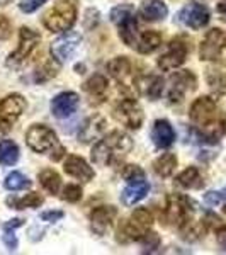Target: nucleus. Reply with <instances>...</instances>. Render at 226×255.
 Wrapping results in <instances>:
<instances>
[{
    "mask_svg": "<svg viewBox=\"0 0 226 255\" xmlns=\"http://www.w3.org/2000/svg\"><path fill=\"white\" fill-rule=\"evenodd\" d=\"M114 118H116L117 123H121L128 129H139L143 125V119H145V114H143V109L138 101H134V99H122L114 108Z\"/></svg>",
    "mask_w": 226,
    "mask_h": 255,
    "instance_id": "9b49d317",
    "label": "nucleus"
},
{
    "mask_svg": "<svg viewBox=\"0 0 226 255\" xmlns=\"http://www.w3.org/2000/svg\"><path fill=\"white\" fill-rule=\"evenodd\" d=\"M38 180H39L41 187L46 192H49V194H53V196L58 194V191L61 187V179L53 168H44V170H41L38 174Z\"/></svg>",
    "mask_w": 226,
    "mask_h": 255,
    "instance_id": "c756f323",
    "label": "nucleus"
},
{
    "mask_svg": "<svg viewBox=\"0 0 226 255\" xmlns=\"http://www.w3.org/2000/svg\"><path fill=\"white\" fill-rule=\"evenodd\" d=\"M133 148V139L122 131H111L92 148V162L101 167H111L121 162Z\"/></svg>",
    "mask_w": 226,
    "mask_h": 255,
    "instance_id": "f03ea898",
    "label": "nucleus"
},
{
    "mask_svg": "<svg viewBox=\"0 0 226 255\" xmlns=\"http://www.w3.org/2000/svg\"><path fill=\"white\" fill-rule=\"evenodd\" d=\"M189 118L197 136L206 143H218L226 133V113L215 99L203 96L196 99L189 111Z\"/></svg>",
    "mask_w": 226,
    "mask_h": 255,
    "instance_id": "f257e3e1",
    "label": "nucleus"
},
{
    "mask_svg": "<svg viewBox=\"0 0 226 255\" xmlns=\"http://www.w3.org/2000/svg\"><path fill=\"white\" fill-rule=\"evenodd\" d=\"M79 104H80L79 94L70 92V90L68 92H61L51 101V113H53V116L58 119L70 118L79 109Z\"/></svg>",
    "mask_w": 226,
    "mask_h": 255,
    "instance_id": "dca6fc26",
    "label": "nucleus"
},
{
    "mask_svg": "<svg viewBox=\"0 0 226 255\" xmlns=\"http://www.w3.org/2000/svg\"><path fill=\"white\" fill-rule=\"evenodd\" d=\"M117 27H119V38L124 41V44H128L129 48H133L138 32L141 31L139 29L136 14L131 15V17H128V19H124L121 24H117Z\"/></svg>",
    "mask_w": 226,
    "mask_h": 255,
    "instance_id": "bb28decb",
    "label": "nucleus"
},
{
    "mask_svg": "<svg viewBox=\"0 0 226 255\" xmlns=\"http://www.w3.org/2000/svg\"><path fill=\"white\" fill-rule=\"evenodd\" d=\"M26 109V99L20 94H10L0 101V136L7 134L22 116Z\"/></svg>",
    "mask_w": 226,
    "mask_h": 255,
    "instance_id": "6e6552de",
    "label": "nucleus"
},
{
    "mask_svg": "<svg viewBox=\"0 0 226 255\" xmlns=\"http://www.w3.org/2000/svg\"><path fill=\"white\" fill-rule=\"evenodd\" d=\"M117 216V209L114 206H99L90 213V228L97 235H104L106 230L113 225Z\"/></svg>",
    "mask_w": 226,
    "mask_h": 255,
    "instance_id": "f3484780",
    "label": "nucleus"
},
{
    "mask_svg": "<svg viewBox=\"0 0 226 255\" xmlns=\"http://www.w3.org/2000/svg\"><path fill=\"white\" fill-rule=\"evenodd\" d=\"M151 141L157 148H168L175 141V131L167 119H158L155 121L153 129H151Z\"/></svg>",
    "mask_w": 226,
    "mask_h": 255,
    "instance_id": "4be33fe9",
    "label": "nucleus"
},
{
    "mask_svg": "<svg viewBox=\"0 0 226 255\" xmlns=\"http://www.w3.org/2000/svg\"><path fill=\"white\" fill-rule=\"evenodd\" d=\"M106 129H108V123H106V119L102 116L89 118L79 131V141L85 143V145L96 141V139H99L106 133Z\"/></svg>",
    "mask_w": 226,
    "mask_h": 255,
    "instance_id": "a211bd4d",
    "label": "nucleus"
},
{
    "mask_svg": "<svg viewBox=\"0 0 226 255\" xmlns=\"http://www.w3.org/2000/svg\"><path fill=\"white\" fill-rule=\"evenodd\" d=\"M63 170L67 172L68 175L75 177V179H79V180H84V182H90V180L94 179L92 167H90L82 157H77V155H68L67 160H65Z\"/></svg>",
    "mask_w": 226,
    "mask_h": 255,
    "instance_id": "412c9836",
    "label": "nucleus"
},
{
    "mask_svg": "<svg viewBox=\"0 0 226 255\" xmlns=\"http://www.w3.org/2000/svg\"><path fill=\"white\" fill-rule=\"evenodd\" d=\"M48 0H20L19 3V9L22 12H26V14H31V12L38 10L43 3H46Z\"/></svg>",
    "mask_w": 226,
    "mask_h": 255,
    "instance_id": "ea45409f",
    "label": "nucleus"
},
{
    "mask_svg": "<svg viewBox=\"0 0 226 255\" xmlns=\"http://www.w3.org/2000/svg\"><path fill=\"white\" fill-rule=\"evenodd\" d=\"M163 87H165V82H163V79L160 75L141 77V79H136V84H134V89H136L141 96L150 99V101L160 99V96H162V92H163Z\"/></svg>",
    "mask_w": 226,
    "mask_h": 255,
    "instance_id": "aec40b11",
    "label": "nucleus"
},
{
    "mask_svg": "<svg viewBox=\"0 0 226 255\" xmlns=\"http://www.w3.org/2000/svg\"><path fill=\"white\" fill-rule=\"evenodd\" d=\"M218 12H220L221 15H226V0H221V2L218 3Z\"/></svg>",
    "mask_w": 226,
    "mask_h": 255,
    "instance_id": "49530a36",
    "label": "nucleus"
},
{
    "mask_svg": "<svg viewBox=\"0 0 226 255\" xmlns=\"http://www.w3.org/2000/svg\"><path fill=\"white\" fill-rule=\"evenodd\" d=\"M225 48H226L225 31L218 29V27H213L211 31H208V34L204 36L203 43H201L199 56L203 61H216L221 56Z\"/></svg>",
    "mask_w": 226,
    "mask_h": 255,
    "instance_id": "4468645a",
    "label": "nucleus"
},
{
    "mask_svg": "<svg viewBox=\"0 0 226 255\" xmlns=\"http://www.w3.org/2000/svg\"><path fill=\"white\" fill-rule=\"evenodd\" d=\"M58 70H60V63L55 58H51V60L44 61V63L36 70L32 80H34L36 84H44V82L55 79V77L58 75Z\"/></svg>",
    "mask_w": 226,
    "mask_h": 255,
    "instance_id": "473e14b6",
    "label": "nucleus"
},
{
    "mask_svg": "<svg viewBox=\"0 0 226 255\" xmlns=\"http://www.w3.org/2000/svg\"><path fill=\"white\" fill-rule=\"evenodd\" d=\"M206 82L211 89L213 96L221 97L226 94V68L225 67H211L206 72Z\"/></svg>",
    "mask_w": 226,
    "mask_h": 255,
    "instance_id": "a878e982",
    "label": "nucleus"
},
{
    "mask_svg": "<svg viewBox=\"0 0 226 255\" xmlns=\"http://www.w3.org/2000/svg\"><path fill=\"white\" fill-rule=\"evenodd\" d=\"M175 167H177V157L174 153H163L153 162V170L155 174L167 179L175 172Z\"/></svg>",
    "mask_w": 226,
    "mask_h": 255,
    "instance_id": "c85d7f7f",
    "label": "nucleus"
},
{
    "mask_svg": "<svg viewBox=\"0 0 226 255\" xmlns=\"http://www.w3.org/2000/svg\"><path fill=\"white\" fill-rule=\"evenodd\" d=\"M148 191H150V184L146 182V179H138L133 180V182H128V186L121 194L122 204L124 206H133L148 194Z\"/></svg>",
    "mask_w": 226,
    "mask_h": 255,
    "instance_id": "b1692460",
    "label": "nucleus"
},
{
    "mask_svg": "<svg viewBox=\"0 0 226 255\" xmlns=\"http://www.w3.org/2000/svg\"><path fill=\"white\" fill-rule=\"evenodd\" d=\"M44 203L43 196L38 192H29V194L22 197H9L7 199V206L14 209H26V208H39Z\"/></svg>",
    "mask_w": 226,
    "mask_h": 255,
    "instance_id": "7c9ffc66",
    "label": "nucleus"
},
{
    "mask_svg": "<svg viewBox=\"0 0 226 255\" xmlns=\"http://www.w3.org/2000/svg\"><path fill=\"white\" fill-rule=\"evenodd\" d=\"M12 34V24L5 15L0 14V39H9Z\"/></svg>",
    "mask_w": 226,
    "mask_h": 255,
    "instance_id": "79ce46f5",
    "label": "nucleus"
},
{
    "mask_svg": "<svg viewBox=\"0 0 226 255\" xmlns=\"http://www.w3.org/2000/svg\"><path fill=\"white\" fill-rule=\"evenodd\" d=\"M162 44V34L157 31H139L136 41L133 44V49H136L141 55H150Z\"/></svg>",
    "mask_w": 226,
    "mask_h": 255,
    "instance_id": "393cba45",
    "label": "nucleus"
},
{
    "mask_svg": "<svg viewBox=\"0 0 226 255\" xmlns=\"http://www.w3.org/2000/svg\"><path fill=\"white\" fill-rule=\"evenodd\" d=\"M26 143L36 153H49L53 162H58L67 153L65 146L60 145L56 133L46 125H32L26 131Z\"/></svg>",
    "mask_w": 226,
    "mask_h": 255,
    "instance_id": "7ed1b4c3",
    "label": "nucleus"
},
{
    "mask_svg": "<svg viewBox=\"0 0 226 255\" xmlns=\"http://www.w3.org/2000/svg\"><path fill=\"white\" fill-rule=\"evenodd\" d=\"M136 14V10H134V7L133 5H117V7H114L113 10H111V20H113L114 24H121L122 20L124 19H128V17H131V15H134Z\"/></svg>",
    "mask_w": 226,
    "mask_h": 255,
    "instance_id": "f704fd0d",
    "label": "nucleus"
},
{
    "mask_svg": "<svg viewBox=\"0 0 226 255\" xmlns=\"http://www.w3.org/2000/svg\"><path fill=\"white\" fill-rule=\"evenodd\" d=\"M168 104L177 106L186 99L189 92H194L197 89V79L191 70H179L168 80Z\"/></svg>",
    "mask_w": 226,
    "mask_h": 255,
    "instance_id": "1a4fd4ad",
    "label": "nucleus"
},
{
    "mask_svg": "<svg viewBox=\"0 0 226 255\" xmlns=\"http://www.w3.org/2000/svg\"><path fill=\"white\" fill-rule=\"evenodd\" d=\"M80 43H82V36L79 34V32L65 31L58 39L51 43L53 58L58 61L60 65L67 63V61L73 56V53L77 51V48L80 46Z\"/></svg>",
    "mask_w": 226,
    "mask_h": 255,
    "instance_id": "ddd939ff",
    "label": "nucleus"
},
{
    "mask_svg": "<svg viewBox=\"0 0 226 255\" xmlns=\"http://www.w3.org/2000/svg\"><path fill=\"white\" fill-rule=\"evenodd\" d=\"M108 72L114 80L119 82V85H122L124 89H128V85L136 84V79L133 77V63L126 56H117V58L111 60L108 63Z\"/></svg>",
    "mask_w": 226,
    "mask_h": 255,
    "instance_id": "2eb2a0df",
    "label": "nucleus"
},
{
    "mask_svg": "<svg viewBox=\"0 0 226 255\" xmlns=\"http://www.w3.org/2000/svg\"><path fill=\"white\" fill-rule=\"evenodd\" d=\"M204 201H206V204H209V206H216L221 201H226V187L223 191H209L204 196Z\"/></svg>",
    "mask_w": 226,
    "mask_h": 255,
    "instance_id": "58836bf2",
    "label": "nucleus"
},
{
    "mask_svg": "<svg viewBox=\"0 0 226 255\" xmlns=\"http://www.w3.org/2000/svg\"><path fill=\"white\" fill-rule=\"evenodd\" d=\"M216 233H218V244H220L221 249L226 252V225H223L221 228H218Z\"/></svg>",
    "mask_w": 226,
    "mask_h": 255,
    "instance_id": "c03bdc74",
    "label": "nucleus"
},
{
    "mask_svg": "<svg viewBox=\"0 0 226 255\" xmlns=\"http://www.w3.org/2000/svg\"><path fill=\"white\" fill-rule=\"evenodd\" d=\"M19 160V146L12 139L0 141V165L10 167Z\"/></svg>",
    "mask_w": 226,
    "mask_h": 255,
    "instance_id": "2f4dec72",
    "label": "nucleus"
},
{
    "mask_svg": "<svg viewBox=\"0 0 226 255\" xmlns=\"http://www.w3.org/2000/svg\"><path fill=\"white\" fill-rule=\"evenodd\" d=\"M211 14L206 5L199 2H189L186 7L177 14V20L182 26L191 27V29H203L204 26H208Z\"/></svg>",
    "mask_w": 226,
    "mask_h": 255,
    "instance_id": "f8f14e48",
    "label": "nucleus"
},
{
    "mask_svg": "<svg viewBox=\"0 0 226 255\" xmlns=\"http://www.w3.org/2000/svg\"><path fill=\"white\" fill-rule=\"evenodd\" d=\"M108 79L101 73H96L89 80L84 82V92L89 96L92 104H102L106 101V96H108Z\"/></svg>",
    "mask_w": 226,
    "mask_h": 255,
    "instance_id": "6ab92c4d",
    "label": "nucleus"
},
{
    "mask_svg": "<svg viewBox=\"0 0 226 255\" xmlns=\"http://www.w3.org/2000/svg\"><path fill=\"white\" fill-rule=\"evenodd\" d=\"M77 20V0H58L43 17V24L51 32H65Z\"/></svg>",
    "mask_w": 226,
    "mask_h": 255,
    "instance_id": "423d86ee",
    "label": "nucleus"
},
{
    "mask_svg": "<svg viewBox=\"0 0 226 255\" xmlns=\"http://www.w3.org/2000/svg\"><path fill=\"white\" fill-rule=\"evenodd\" d=\"M41 43V36L36 31H32L31 27H20L19 31V44L17 48L9 55L7 58V67L17 70L26 63L27 60L32 56V53L38 49Z\"/></svg>",
    "mask_w": 226,
    "mask_h": 255,
    "instance_id": "0eeeda50",
    "label": "nucleus"
},
{
    "mask_svg": "<svg viewBox=\"0 0 226 255\" xmlns=\"http://www.w3.org/2000/svg\"><path fill=\"white\" fill-rule=\"evenodd\" d=\"M22 225H24V220H22V218H15V220L7 221V223L3 225V228H12V230H15V228H19V226H22Z\"/></svg>",
    "mask_w": 226,
    "mask_h": 255,
    "instance_id": "a18cd8bd",
    "label": "nucleus"
},
{
    "mask_svg": "<svg viewBox=\"0 0 226 255\" xmlns=\"http://www.w3.org/2000/svg\"><path fill=\"white\" fill-rule=\"evenodd\" d=\"M82 187L80 186H75V184H68L67 187L63 189L61 192V199L67 201V203H79L82 199Z\"/></svg>",
    "mask_w": 226,
    "mask_h": 255,
    "instance_id": "e433bc0d",
    "label": "nucleus"
},
{
    "mask_svg": "<svg viewBox=\"0 0 226 255\" xmlns=\"http://www.w3.org/2000/svg\"><path fill=\"white\" fill-rule=\"evenodd\" d=\"M153 225V215L146 208L134 209L131 215L122 220L117 226V242L119 244H131L141 242V238L150 232Z\"/></svg>",
    "mask_w": 226,
    "mask_h": 255,
    "instance_id": "20e7f679",
    "label": "nucleus"
},
{
    "mask_svg": "<svg viewBox=\"0 0 226 255\" xmlns=\"http://www.w3.org/2000/svg\"><path fill=\"white\" fill-rule=\"evenodd\" d=\"M65 216L63 211H60V209H55V211H44L41 213V220L46 221V223H56V221H60L61 218Z\"/></svg>",
    "mask_w": 226,
    "mask_h": 255,
    "instance_id": "37998d69",
    "label": "nucleus"
},
{
    "mask_svg": "<svg viewBox=\"0 0 226 255\" xmlns=\"http://www.w3.org/2000/svg\"><path fill=\"white\" fill-rule=\"evenodd\" d=\"M3 187L7 189V191H24V189H29L31 187V180L27 179L24 174H20V172H12L5 177V180H3Z\"/></svg>",
    "mask_w": 226,
    "mask_h": 255,
    "instance_id": "72a5a7b5",
    "label": "nucleus"
},
{
    "mask_svg": "<svg viewBox=\"0 0 226 255\" xmlns=\"http://www.w3.org/2000/svg\"><path fill=\"white\" fill-rule=\"evenodd\" d=\"M175 182L184 189H201L204 186V179L197 167H189L184 172H180Z\"/></svg>",
    "mask_w": 226,
    "mask_h": 255,
    "instance_id": "cd10ccee",
    "label": "nucleus"
},
{
    "mask_svg": "<svg viewBox=\"0 0 226 255\" xmlns=\"http://www.w3.org/2000/svg\"><path fill=\"white\" fill-rule=\"evenodd\" d=\"M196 211V203L184 194H168L165 201V208L162 213V220L167 226L180 228L192 220Z\"/></svg>",
    "mask_w": 226,
    "mask_h": 255,
    "instance_id": "39448f33",
    "label": "nucleus"
},
{
    "mask_svg": "<svg viewBox=\"0 0 226 255\" xmlns=\"http://www.w3.org/2000/svg\"><path fill=\"white\" fill-rule=\"evenodd\" d=\"M189 43L184 38H174L170 43L167 44V49L160 55L157 61L158 68L163 72H170V70L179 68L180 65H184V61L187 60L189 55Z\"/></svg>",
    "mask_w": 226,
    "mask_h": 255,
    "instance_id": "9d476101",
    "label": "nucleus"
},
{
    "mask_svg": "<svg viewBox=\"0 0 226 255\" xmlns=\"http://www.w3.org/2000/svg\"><path fill=\"white\" fill-rule=\"evenodd\" d=\"M138 14L146 22H158L167 17L168 9L163 0H143Z\"/></svg>",
    "mask_w": 226,
    "mask_h": 255,
    "instance_id": "5701e85b",
    "label": "nucleus"
},
{
    "mask_svg": "<svg viewBox=\"0 0 226 255\" xmlns=\"http://www.w3.org/2000/svg\"><path fill=\"white\" fill-rule=\"evenodd\" d=\"M2 240H3V244H5V247L10 250V252H14V250L17 249V238H15L14 230H12V228H3Z\"/></svg>",
    "mask_w": 226,
    "mask_h": 255,
    "instance_id": "a19ab883",
    "label": "nucleus"
},
{
    "mask_svg": "<svg viewBox=\"0 0 226 255\" xmlns=\"http://www.w3.org/2000/svg\"><path fill=\"white\" fill-rule=\"evenodd\" d=\"M143 242V254H153L157 252V249H160V237L155 232H148L145 237L141 238Z\"/></svg>",
    "mask_w": 226,
    "mask_h": 255,
    "instance_id": "c9c22d12",
    "label": "nucleus"
},
{
    "mask_svg": "<svg viewBox=\"0 0 226 255\" xmlns=\"http://www.w3.org/2000/svg\"><path fill=\"white\" fill-rule=\"evenodd\" d=\"M122 179H124L126 182L145 179V172H143L138 165H128V167H124V170H122Z\"/></svg>",
    "mask_w": 226,
    "mask_h": 255,
    "instance_id": "4c0bfd02",
    "label": "nucleus"
}]
</instances>
